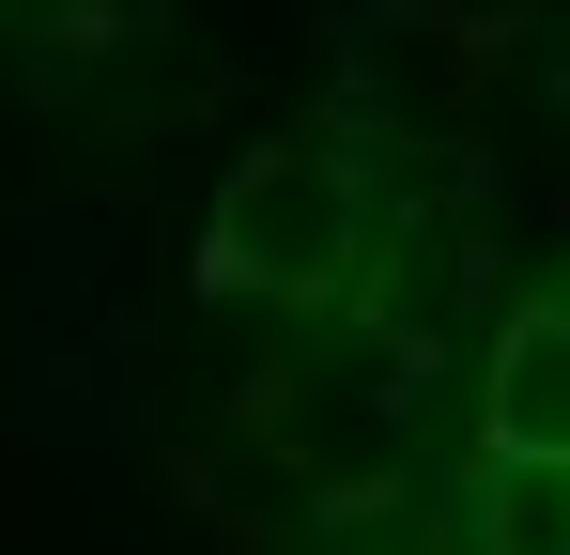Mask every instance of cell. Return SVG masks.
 <instances>
[{
  "label": "cell",
  "mask_w": 570,
  "mask_h": 555,
  "mask_svg": "<svg viewBox=\"0 0 570 555\" xmlns=\"http://www.w3.org/2000/svg\"><path fill=\"white\" fill-rule=\"evenodd\" d=\"M200 278L216 293H278V309L355 293L371 278V155H355V124H308V139H278V155H247L216 185Z\"/></svg>",
  "instance_id": "obj_1"
},
{
  "label": "cell",
  "mask_w": 570,
  "mask_h": 555,
  "mask_svg": "<svg viewBox=\"0 0 570 555\" xmlns=\"http://www.w3.org/2000/svg\"><path fill=\"white\" fill-rule=\"evenodd\" d=\"M478 448L493 463H570V293L493 324V386H478Z\"/></svg>",
  "instance_id": "obj_2"
},
{
  "label": "cell",
  "mask_w": 570,
  "mask_h": 555,
  "mask_svg": "<svg viewBox=\"0 0 570 555\" xmlns=\"http://www.w3.org/2000/svg\"><path fill=\"white\" fill-rule=\"evenodd\" d=\"M463 555H570V463H493V448H478Z\"/></svg>",
  "instance_id": "obj_3"
}]
</instances>
